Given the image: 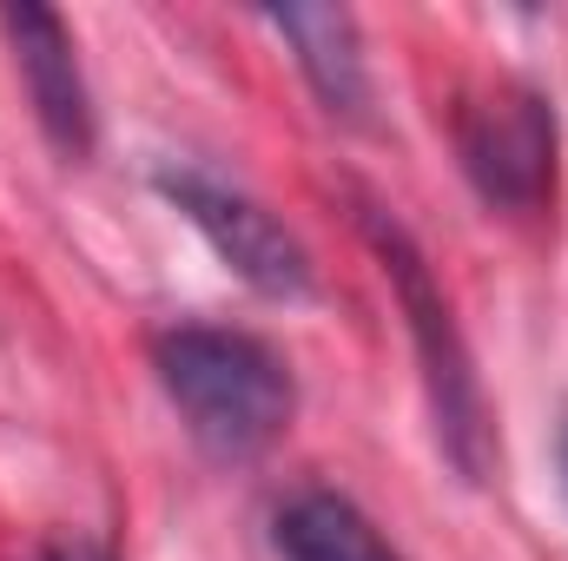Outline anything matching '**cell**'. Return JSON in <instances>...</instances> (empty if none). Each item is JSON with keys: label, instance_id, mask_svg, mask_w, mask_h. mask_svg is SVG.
<instances>
[{"label": "cell", "instance_id": "8", "mask_svg": "<svg viewBox=\"0 0 568 561\" xmlns=\"http://www.w3.org/2000/svg\"><path fill=\"white\" fill-rule=\"evenodd\" d=\"M40 561H113V555H106L100 542H80V536H73V542H53Z\"/></svg>", "mask_w": 568, "mask_h": 561}, {"label": "cell", "instance_id": "1", "mask_svg": "<svg viewBox=\"0 0 568 561\" xmlns=\"http://www.w3.org/2000/svg\"><path fill=\"white\" fill-rule=\"evenodd\" d=\"M152 370L185 417L192 442L219 462H258L297 410L291 364L265 337L225 324H172L152 344Z\"/></svg>", "mask_w": 568, "mask_h": 561}, {"label": "cell", "instance_id": "3", "mask_svg": "<svg viewBox=\"0 0 568 561\" xmlns=\"http://www.w3.org/2000/svg\"><path fill=\"white\" fill-rule=\"evenodd\" d=\"M456 152L483 205L496 212H536L556 185V113L529 86H489L463 100Z\"/></svg>", "mask_w": 568, "mask_h": 561}, {"label": "cell", "instance_id": "4", "mask_svg": "<svg viewBox=\"0 0 568 561\" xmlns=\"http://www.w3.org/2000/svg\"><path fill=\"white\" fill-rule=\"evenodd\" d=\"M377 252H384V272L397 284L404 310H410V330H417V350H424V377H429V404H436V436L449 442L456 469L463 476H483V404H476V377H469V357L456 344V324L429 284L417 245L397 232V225H371Z\"/></svg>", "mask_w": 568, "mask_h": 561}, {"label": "cell", "instance_id": "2", "mask_svg": "<svg viewBox=\"0 0 568 561\" xmlns=\"http://www.w3.org/2000/svg\"><path fill=\"white\" fill-rule=\"evenodd\" d=\"M159 192H165V198L185 212V225L219 252V265L239 272L258 297H278V304L311 297V258H304V245L284 232L252 192L225 185V178L205 172V165H165V172H159Z\"/></svg>", "mask_w": 568, "mask_h": 561}, {"label": "cell", "instance_id": "5", "mask_svg": "<svg viewBox=\"0 0 568 561\" xmlns=\"http://www.w3.org/2000/svg\"><path fill=\"white\" fill-rule=\"evenodd\" d=\"M0 20H7L13 60H20V80H27V100L40 113V133L53 140V152L87 159L93 152V100H87L80 60H73L67 20L53 7H7Z\"/></svg>", "mask_w": 568, "mask_h": 561}, {"label": "cell", "instance_id": "6", "mask_svg": "<svg viewBox=\"0 0 568 561\" xmlns=\"http://www.w3.org/2000/svg\"><path fill=\"white\" fill-rule=\"evenodd\" d=\"M272 27L297 47V67H304V80H311V93L324 100V113L364 120V106H371V73H364L357 20H351L344 7H284V13H272Z\"/></svg>", "mask_w": 568, "mask_h": 561}, {"label": "cell", "instance_id": "7", "mask_svg": "<svg viewBox=\"0 0 568 561\" xmlns=\"http://www.w3.org/2000/svg\"><path fill=\"white\" fill-rule=\"evenodd\" d=\"M272 542L284 561H404L377 536V522L337 489H297L272 522Z\"/></svg>", "mask_w": 568, "mask_h": 561}]
</instances>
